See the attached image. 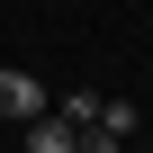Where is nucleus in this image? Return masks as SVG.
Instances as JSON below:
<instances>
[{
  "instance_id": "f03ea898",
  "label": "nucleus",
  "mask_w": 153,
  "mask_h": 153,
  "mask_svg": "<svg viewBox=\"0 0 153 153\" xmlns=\"http://www.w3.org/2000/svg\"><path fill=\"white\" fill-rule=\"evenodd\" d=\"M81 144H135V108L126 99H99V117L81 126Z\"/></svg>"
},
{
  "instance_id": "f257e3e1",
  "label": "nucleus",
  "mask_w": 153,
  "mask_h": 153,
  "mask_svg": "<svg viewBox=\"0 0 153 153\" xmlns=\"http://www.w3.org/2000/svg\"><path fill=\"white\" fill-rule=\"evenodd\" d=\"M45 108V81H36V72H0V117H9V126H27Z\"/></svg>"
}]
</instances>
